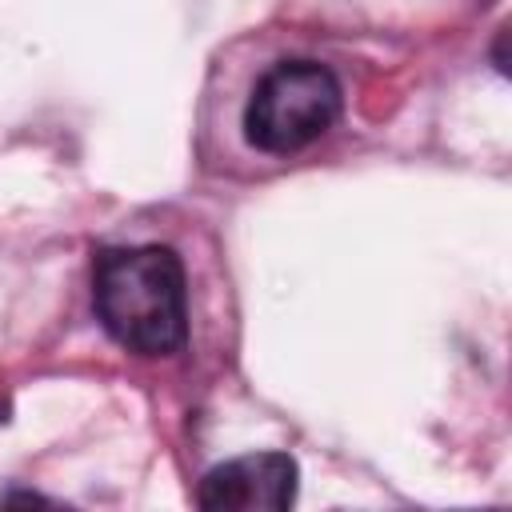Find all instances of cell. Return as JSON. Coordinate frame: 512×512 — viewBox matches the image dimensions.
I'll return each mask as SVG.
<instances>
[{"label": "cell", "instance_id": "6da1fadb", "mask_svg": "<svg viewBox=\"0 0 512 512\" xmlns=\"http://www.w3.org/2000/svg\"><path fill=\"white\" fill-rule=\"evenodd\" d=\"M92 300L108 336L128 352L172 356L184 348V268L172 248H104L92 272Z\"/></svg>", "mask_w": 512, "mask_h": 512}, {"label": "cell", "instance_id": "7a4b0ae2", "mask_svg": "<svg viewBox=\"0 0 512 512\" xmlns=\"http://www.w3.org/2000/svg\"><path fill=\"white\" fill-rule=\"evenodd\" d=\"M340 116V84L316 60H280L268 68L248 104H244V136L252 148L288 156L316 144Z\"/></svg>", "mask_w": 512, "mask_h": 512}, {"label": "cell", "instance_id": "3957f363", "mask_svg": "<svg viewBox=\"0 0 512 512\" xmlns=\"http://www.w3.org/2000/svg\"><path fill=\"white\" fill-rule=\"evenodd\" d=\"M208 512H284L296 500V460L284 452H248L216 464L196 492Z\"/></svg>", "mask_w": 512, "mask_h": 512}]
</instances>
